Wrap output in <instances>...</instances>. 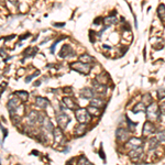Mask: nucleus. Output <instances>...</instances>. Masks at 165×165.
I'll use <instances>...</instances> for the list:
<instances>
[{
  "label": "nucleus",
  "instance_id": "1",
  "mask_svg": "<svg viewBox=\"0 0 165 165\" xmlns=\"http://www.w3.org/2000/svg\"><path fill=\"white\" fill-rule=\"evenodd\" d=\"M146 117L150 120H156L161 117V110L156 102H151L146 108Z\"/></svg>",
  "mask_w": 165,
  "mask_h": 165
},
{
  "label": "nucleus",
  "instance_id": "2",
  "mask_svg": "<svg viewBox=\"0 0 165 165\" xmlns=\"http://www.w3.org/2000/svg\"><path fill=\"white\" fill-rule=\"evenodd\" d=\"M75 116H76V120L78 121L79 123L86 124L92 120V116L89 114L87 109H85V108L76 109V111H75Z\"/></svg>",
  "mask_w": 165,
  "mask_h": 165
},
{
  "label": "nucleus",
  "instance_id": "3",
  "mask_svg": "<svg viewBox=\"0 0 165 165\" xmlns=\"http://www.w3.org/2000/svg\"><path fill=\"white\" fill-rule=\"evenodd\" d=\"M70 68L77 72V73L82 74V75H88L90 73V70H92V65L82 63V62H76V63H73L70 65Z\"/></svg>",
  "mask_w": 165,
  "mask_h": 165
},
{
  "label": "nucleus",
  "instance_id": "4",
  "mask_svg": "<svg viewBox=\"0 0 165 165\" xmlns=\"http://www.w3.org/2000/svg\"><path fill=\"white\" fill-rule=\"evenodd\" d=\"M116 137H117V140L119 142L124 143L130 139V132L128 130H126L124 128H119L116 131Z\"/></svg>",
  "mask_w": 165,
  "mask_h": 165
},
{
  "label": "nucleus",
  "instance_id": "5",
  "mask_svg": "<svg viewBox=\"0 0 165 165\" xmlns=\"http://www.w3.org/2000/svg\"><path fill=\"white\" fill-rule=\"evenodd\" d=\"M126 148H127L129 151L133 149H137V148H140V146H143V141L142 139H139V138H130L126 142Z\"/></svg>",
  "mask_w": 165,
  "mask_h": 165
},
{
  "label": "nucleus",
  "instance_id": "6",
  "mask_svg": "<svg viewBox=\"0 0 165 165\" xmlns=\"http://www.w3.org/2000/svg\"><path fill=\"white\" fill-rule=\"evenodd\" d=\"M56 120H57V123H58L61 129H65V128L67 127V124L70 123V119L65 112L62 111V112H60V114H57Z\"/></svg>",
  "mask_w": 165,
  "mask_h": 165
},
{
  "label": "nucleus",
  "instance_id": "7",
  "mask_svg": "<svg viewBox=\"0 0 165 165\" xmlns=\"http://www.w3.org/2000/svg\"><path fill=\"white\" fill-rule=\"evenodd\" d=\"M20 104H21V100L19 98H16V99H10L8 104H7V107L9 109V112L10 114L12 116L13 114H16V110L19 108Z\"/></svg>",
  "mask_w": 165,
  "mask_h": 165
},
{
  "label": "nucleus",
  "instance_id": "8",
  "mask_svg": "<svg viewBox=\"0 0 165 165\" xmlns=\"http://www.w3.org/2000/svg\"><path fill=\"white\" fill-rule=\"evenodd\" d=\"M62 107L66 109H70V110H76L77 104L70 97H64L63 101H62Z\"/></svg>",
  "mask_w": 165,
  "mask_h": 165
},
{
  "label": "nucleus",
  "instance_id": "9",
  "mask_svg": "<svg viewBox=\"0 0 165 165\" xmlns=\"http://www.w3.org/2000/svg\"><path fill=\"white\" fill-rule=\"evenodd\" d=\"M155 132V127H154V124L152 122H145L144 123V127H143V130H142V134L144 137H148V135H151Z\"/></svg>",
  "mask_w": 165,
  "mask_h": 165
},
{
  "label": "nucleus",
  "instance_id": "10",
  "mask_svg": "<svg viewBox=\"0 0 165 165\" xmlns=\"http://www.w3.org/2000/svg\"><path fill=\"white\" fill-rule=\"evenodd\" d=\"M142 155H143V146H140V148H137V149H133L129 151V156H130V159H132L133 161H137V160L141 159Z\"/></svg>",
  "mask_w": 165,
  "mask_h": 165
},
{
  "label": "nucleus",
  "instance_id": "11",
  "mask_svg": "<svg viewBox=\"0 0 165 165\" xmlns=\"http://www.w3.org/2000/svg\"><path fill=\"white\" fill-rule=\"evenodd\" d=\"M53 133H54L55 144H62L64 141V134H63V132H62V129H61L60 127L55 128L54 131H53Z\"/></svg>",
  "mask_w": 165,
  "mask_h": 165
},
{
  "label": "nucleus",
  "instance_id": "12",
  "mask_svg": "<svg viewBox=\"0 0 165 165\" xmlns=\"http://www.w3.org/2000/svg\"><path fill=\"white\" fill-rule=\"evenodd\" d=\"M70 55H74V51L72 50V48L67 44L63 45L60 51V56L62 57V58H65V57L70 56Z\"/></svg>",
  "mask_w": 165,
  "mask_h": 165
},
{
  "label": "nucleus",
  "instance_id": "13",
  "mask_svg": "<svg viewBox=\"0 0 165 165\" xmlns=\"http://www.w3.org/2000/svg\"><path fill=\"white\" fill-rule=\"evenodd\" d=\"M80 95H82V98H86V99H92L95 97L96 92L94 89L92 88H88V87H86V88H82V92H80Z\"/></svg>",
  "mask_w": 165,
  "mask_h": 165
},
{
  "label": "nucleus",
  "instance_id": "14",
  "mask_svg": "<svg viewBox=\"0 0 165 165\" xmlns=\"http://www.w3.org/2000/svg\"><path fill=\"white\" fill-rule=\"evenodd\" d=\"M39 119H40V114H39L38 111H33L32 110L28 116V121H29V124H35L36 122H39Z\"/></svg>",
  "mask_w": 165,
  "mask_h": 165
},
{
  "label": "nucleus",
  "instance_id": "15",
  "mask_svg": "<svg viewBox=\"0 0 165 165\" xmlns=\"http://www.w3.org/2000/svg\"><path fill=\"white\" fill-rule=\"evenodd\" d=\"M92 86H94V90H95V92H100V94H104L106 90V85H102V84H100V82H98L96 79L92 80Z\"/></svg>",
  "mask_w": 165,
  "mask_h": 165
},
{
  "label": "nucleus",
  "instance_id": "16",
  "mask_svg": "<svg viewBox=\"0 0 165 165\" xmlns=\"http://www.w3.org/2000/svg\"><path fill=\"white\" fill-rule=\"evenodd\" d=\"M90 106H94V107H97V108H104L105 106V100L101 98H97V97H94V98L90 100Z\"/></svg>",
  "mask_w": 165,
  "mask_h": 165
},
{
  "label": "nucleus",
  "instance_id": "17",
  "mask_svg": "<svg viewBox=\"0 0 165 165\" xmlns=\"http://www.w3.org/2000/svg\"><path fill=\"white\" fill-rule=\"evenodd\" d=\"M48 104H50V101H48V99L42 98V97H38L36 100H35V105L38 106L39 108H41V109L46 108V107L48 106Z\"/></svg>",
  "mask_w": 165,
  "mask_h": 165
},
{
  "label": "nucleus",
  "instance_id": "18",
  "mask_svg": "<svg viewBox=\"0 0 165 165\" xmlns=\"http://www.w3.org/2000/svg\"><path fill=\"white\" fill-rule=\"evenodd\" d=\"M86 124L84 123H79V126H76L75 128V134H76V137H82L84 134L86 133Z\"/></svg>",
  "mask_w": 165,
  "mask_h": 165
},
{
  "label": "nucleus",
  "instance_id": "19",
  "mask_svg": "<svg viewBox=\"0 0 165 165\" xmlns=\"http://www.w3.org/2000/svg\"><path fill=\"white\" fill-rule=\"evenodd\" d=\"M96 80L98 82H100V84H102V85H106L107 82H109V76L107 73H101L99 74L98 76L96 77Z\"/></svg>",
  "mask_w": 165,
  "mask_h": 165
},
{
  "label": "nucleus",
  "instance_id": "20",
  "mask_svg": "<svg viewBox=\"0 0 165 165\" xmlns=\"http://www.w3.org/2000/svg\"><path fill=\"white\" fill-rule=\"evenodd\" d=\"M38 53V48H26L23 52V56L24 57H32Z\"/></svg>",
  "mask_w": 165,
  "mask_h": 165
},
{
  "label": "nucleus",
  "instance_id": "21",
  "mask_svg": "<svg viewBox=\"0 0 165 165\" xmlns=\"http://www.w3.org/2000/svg\"><path fill=\"white\" fill-rule=\"evenodd\" d=\"M79 62H82V63L86 64H90V63H95L96 60L92 56H90L89 54H84L82 56H79Z\"/></svg>",
  "mask_w": 165,
  "mask_h": 165
},
{
  "label": "nucleus",
  "instance_id": "22",
  "mask_svg": "<svg viewBox=\"0 0 165 165\" xmlns=\"http://www.w3.org/2000/svg\"><path fill=\"white\" fill-rule=\"evenodd\" d=\"M117 22V19H116V17L114 16H109L107 17V18H105L104 19V23H105V26H112V24H114V23Z\"/></svg>",
  "mask_w": 165,
  "mask_h": 165
},
{
  "label": "nucleus",
  "instance_id": "23",
  "mask_svg": "<svg viewBox=\"0 0 165 165\" xmlns=\"http://www.w3.org/2000/svg\"><path fill=\"white\" fill-rule=\"evenodd\" d=\"M13 95L17 96V97H18V98H19L21 101H26V100H28V98H29V94H28V92H22V90H21V92H14Z\"/></svg>",
  "mask_w": 165,
  "mask_h": 165
},
{
  "label": "nucleus",
  "instance_id": "24",
  "mask_svg": "<svg viewBox=\"0 0 165 165\" xmlns=\"http://www.w3.org/2000/svg\"><path fill=\"white\" fill-rule=\"evenodd\" d=\"M157 16H159V18L162 21L165 20V6L163 3H161L159 6V8H157Z\"/></svg>",
  "mask_w": 165,
  "mask_h": 165
},
{
  "label": "nucleus",
  "instance_id": "25",
  "mask_svg": "<svg viewBox=\"0 0 165 165\" xmlns=\"http://www.w3.org/2000/svg\"><path fill=\"white\" fill-rule=\"evenodd\" d=\"M87 111L89 112L90 116H99L100 114V109L97 108V107H94V106H89L87 108Z\"/></svg>",
  "mask_w": 165,
  "mask_h": 165
},
{
  "label": "nucleus",
  "instance_id": "26",
  "mask_svg": "<svg viewBox=\"0 0 165 165\" xmlns=\"http://www.w3.org/2000/svg\"><path fill=\"white\" fill-rule=\"evenodd\" d=\"M145 109L146 108H145V106H144V104H143V102H140V104H138V105L132 109V112H133V114H138V112H142V111H144Z\"/></svg>",
  "mask_w": 165,
  "mask_h": 165
},
{
  "label": "nucleus",
  "instance_id": "27",
  "mask_svg": "<svg viewBox=\"0 0 165 165\" xmlns=\"http://www.w3.org/2000/svg\"><path fill=\"white\" fill-rule=\"evenodd\" d=\"M157 145H159V140L156 139V138H152V139H150V141H149V149L150 150L156 149Z\"/></svg>",
  "mask_w": 165,
  "mask_h": 165
},
{
  "label": "nucleus",
  "instance_id": "28",
  "mask_svg": "<svg viewBox=\"0 0 165 165\" xmlns=\"http://www.w3.org/2000/svg\"><path fill=\"white\" fill-rule=\"evenodd\" d=\"M76 165H92V164L90 162H89L88 159H87L86 156L82 155L79 157V159H78V161H77Z\"/></svg>",
  "mask_w": 165,
  "mask_h": 165
},
{
  "label": "nucleus",
  "instance_id": "29",
  "mask_svg": "<svg viewBox=\"0 0 165 165\" xmlns=\"http://www.w3.org/2000/svg\"><path fill=\"white\" fill-rule=\"evenodd\" d=\"M156 139L159 140V142H164L165 143V130L157 132V134H156Z\"/></svg>",
  "mask_w": 165,
  "mask_h": 165
},
{
  "label": "nucleus",
  "instance_id": "30",
  "mask_svg": "<svg viewBox=\"0 0 165 165\" xmlns=\"http://www.w3.org/2000/svg\"><path fill=\"white\" fill-rule=\"evenodd\" d=\"M164 97H165V89L163 88L159 89V90H157V98L161 100V99H163Z\"/></svg>",
  "mask_w": 165,
  "mask_h": 165
},
{
  "label": "nucleus",
  "instance_id": "31",
  "mask_svg": "<svg viewBox=\"0 0 165 165\" xmlns=\"http://www.w3.org/2000/svg\"><path fill=\"white\" fill-rule=\"evenodd\" d=\"M39 75H40V72H39V70H36V72H35L34 74H32V75H30V76L26 77V82H30V80H31L32 78H34V77L39 76Z\"/></svg>",
  "mask_w": 165,
  "mask_h": 165
},
{
  "label": "nucleus",
  "instance_id": "32",
  "mask_svg": "<svg viewBox=\"0 0 165 165\" xmlns=\"http://www.w3.org/2000/svg\"><path fill=\"white\" fill-rule=\"evenodd\" d=\"M7 86H8V82H3L0 84V96H1V94L5 92V88H6Z\"/></svg>",
  "mask_w": 165,
  "mask_h": 165
},
{
  "label": "nucleus",
  "instance_id": "33",
  "mask_svg": "<svg viewBox=\"0 0 165 165\" xmlns=\"http://www.w3.org/2000/svg\"><path fill=\"white\" fill-rule=\"evenodd\" d=\"M62 40H63V39H57L56 41H55L54 43H53V45H52V46H51V48H50V51H51V53H54L55 46H56V44H57V43H58V42H60V41H62Z\"/></svg>",
  "mask_w": 165,
  "mask_h": 165
},
{
  "label": "nucleus",
  "instance_id": "34",
  "mask_svg": "<svg viewBox=\"0 0 165 165\" xmlns=\"http://www.w3.org/2000/svg\"><path fill=\"white\" fill-rule=\"evenodd\" d=\"M99 153H100V157H101L104 161H106V155H105V152L102 151V146H100V150H99Z\"/></svg>",
  "mask_w": 165,
  "mask_h": 165
},
{
  "label": "nucleus",
  "instance_id": "35",
  "mask_svg": "<svg viewBox=\"0 0 165 165\" xmlns=\"http://www.w3.org/2000/svg\"><path fill=\"white\" fill-rule=\"evenodd\" d=\"M160 110H161V114H162V117L165 119V104H163L162 107H161V109H160Z\"/></svg>",
  "mask_w": 165,
  "mask_h": 165
},
{
  "label": "nucleus",
  "instance_id": "36",
  "mask_svg": "<svg viewBox=\"0 0 165 165\" xmlns=\"http://www.w3.org/2000/svg\"><path fill=\"white\" fill-rule=\"evenodd\" d=\"M8 2H10V3H12L13 6H16V7H18V0H7Z\"/></svg>",
  "mask_w": 165,
  "mask_h": 165
},
{
  "label": "nucleus",
  "instance_id": "37",
  "mask_svg": "<svg viewBox=\"0 0 165 165\" xmlns=\"http://www.w3.org/2000/svg\"><path fill=\"white\" fill-rule=\"evenodd\" d=\"M100 20H104V19H102V18H97V19L95 20V22H94V23H95V24H99V23L101 22Z\"/></svg>",
  "mask_w": 165,
  "mask_h": 165
},
{
  "label": "nucleus",
  "instance_id": "38",
  "mask_svg": "<svg viewBox=\"0 0 165 165\" xmlns=\"http://www.w3.org/2000/svg\"><path fill=\"white\" fill-rule=\"evenodd\" d=\"M55 26H64V23H54Z\"/></svg>",
  "mask_w": 165,
  "mask_h": 165
},
{
  "label": "nucleus",
  "instance_id": "39",
  "mask_svg": "<svg viewBox=\"0 0 165 165\" xmlns=\"http://www.w3.org/2000/svg\"><path fill=\"white\" fill-rule=\"evenodd\" d=\"M32 154H34V155H39V152L36 151V150H34V151H32Z\"/></svg>",
  "mask_w": 165,
  "mask_h": 165
},
{
  "label": "nucleus",
  "instance_id": "40",
  "mask_svg": "<svg viewBox=\"0 0 165 165\" xmlns=\"http://www.w3.org/2000/svg\"><path fill=\"white\" fill-rule=\"evenodd\" d=\"M40 82H39V80H38V82H35L34 86H39V85H40Z\"/></svg>",
  "mask_w": 165,
  "mask_h": 165
}]
</instances>
